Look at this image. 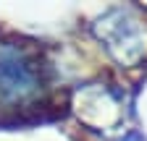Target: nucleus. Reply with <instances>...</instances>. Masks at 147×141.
I'll return each instance as SVG.
<instances>
[{
  "instance_id": "1",
  "label": "nucleus",
  "mask_w": 147,
  "mask_h": 141,
  "mask_svg": "<svg viewBox=\"0 0 147 141\" xmlns=\"http://www.w3.org/2000/svg\"><path fill=\"white\" fill-rule=\"evenodd\" d=\"M42 84V73L26 52L16 47H0V97L24 99Z\"/></svg>"
}]
</instances>
